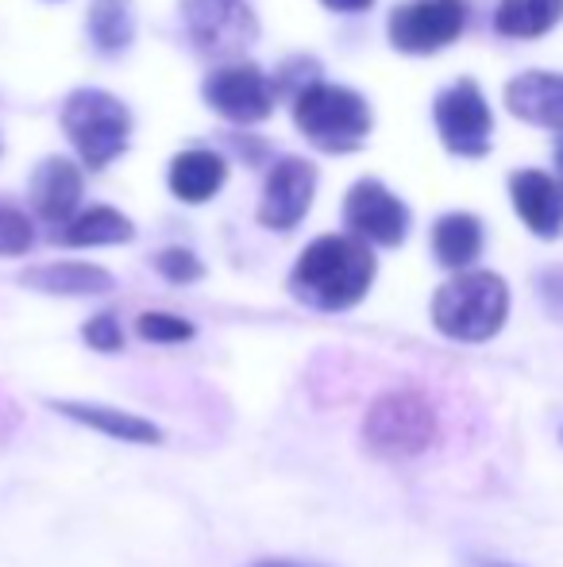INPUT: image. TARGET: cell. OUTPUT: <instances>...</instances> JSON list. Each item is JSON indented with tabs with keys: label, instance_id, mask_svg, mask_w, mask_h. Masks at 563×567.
Returning a JSON list of instances; mask_svg holds the SVG:
<instances>
[{
	"label": "cell",
	"instance_id": "obj_1",
	"mask_svg": "<svg viewBox=\"0 0 563 567\" xmlns=\"http://www.w3.org/2000/svg\"><path fill=\"white\" fill-rule=\"evenodd\" d=\"M375 251L355 236H321L290 270V293L321 313H340L367 298L375 282Z\"/></svg>",
	"mask_w": 563,
	"mask_h": 567
},
{
	"label": "cell",
	"instance_id": "obj_2",
	"mask_svg": "<svg viewBox=\"0 0 563 567\" xmlns=\"http://www.w3.org/2000/svg\"><path fill=\"white\" fill-rule=\"evenodd\" d=\"M359 433L378 460H417L440 441V413L421 390H386L367 405Z\"/></svg>",
	"mask_w": 563,
	"mask_h": 567
},
{
	"label": "cell",
	"instance_id": "obj_3",
	"mask_svg": "<svg viewBox=\"0 0 563 567\" xmlns=\"http://www.w3.org/2000/svg\"><path fill=\"white\" fill-rule=\"evenodd\" d=\"M510 317V286L490 270H463L432 298V324L448 340L482 343L498 337Z\"/></svg>",
	"mask_w": 563,
	"mask_h": 567
},
{
	"label": "cell",
	"instance_id": "obj_4",
	"mask_svg": "<svg viewBox=\"0 0 563 567\" xmlns=\"http://www.w3.org/2000/svg\"><path fill=\"white\" fill-rule=\"evenodd\" d=\"M293 120L321 151H355L371 132V105L355 90L313 82L293 101Z\"/></svg>",
	"mask_w": 563,
	"mask_h": 567
},
{
	"label": "cell",
	"instance_id": "obj_5",
	"mask_svg": "<svg viewBox=\"0 0 563 567\" xmlns=\"http://www.w3.org/2000/svg\"><path fill=\"white\" fill-rule=\"evenodd\" d=\"M62 127H66L70 143L77 147L82 163L90 171L108 166L124 147H128L132 116L116 97L101 90H77L62 105Z\"/></svg>",
	"mask_w": 563,
	"mask_h": 567
},
{
	"label": "cell",
	"instance_id": "obj_6",
	"mask_svg": "<svg viewBox=\"0 0 563 567\" xmlns=\"http://www.w3.org/2000/svg\"><path fill=\"white\" fill-rule=\"evenodd\" d=\"M181 16H186L194 47L212 59L243 54L259 35L248 0H181Z\"/></svg>",
	"mask_w": 563,
	"mask_h": 567
},
{
	"label": "cell",
	"instance_id": "obj_7",
	"mask_svg": "<svg viewBox=\"0 0 563 567\" xmlns=\"http://www.w3.org/2000/svg\"><path fill=\"white\" fill-rule=\"evenodd\" d=\"M463 0H409L390 12V43L402 54H432L463 35Z\"/></svg>",
	"mask_w": 563,
	"mask_h": 567
},
{
	"label": "cell",
	"instance_id": "obj_8",
	"mask_svg": "<svg viewBox=\"0 0 563 567\" xmlns=\"http://www.w3.org/2000/svg\"><path fill=\"white\" fill-rule=\"evenodd\" d=\"M436 127H440V140L451 155H487L494 120H490V105L479 93V85L456 82L451 90H444L436 97Z\"/></svg>",
	"mask_w": 563,
	"mask_h": 567
},
{
	"label": "cell",
	"instance_id": "obj_9",
	"mask_svg": "<svg viewBox=\"0 0 563 567\" xmlns=\"http://www.w3.org/2000/svg\"><path fill=\"white\" fill-rule=\"evenodd\" d=\"M344 220L355 239L378 247H398L409 231V209L375 178H363L347 189Z\"/></svg>",
	"mask_w": 563,
	"mask_h": 567
},
{
	"label": "cell",
	"instance_id": "obj_10",
	"mask_svg": "<svg viewBox=\"0 0 563 567\" xmlns=\"http://www.w3.org/2000/svg\"><path fill=\"white\" fill-rule=\"evenodd\" d=\"M205 101L236 124H259L274 109V85L251 62H232V66H220L217 74H209Z\"/></svg>",
	"mask_w": 563,
	"mask_h": 567
},
{
	"label": "cell",
	"instance_id": "obj_11",
	"mask_svg": "<svg viewBox=\"0 0 563 567\" xmlns=\"http://www.w3.org/2000/svg\"><path fill=\"white\" fill-rule=\"evenodd\" d=\"M313 189H316L313 163H305V158H282L263 186L259 225L274 231H290L293 225H301V217L313 205Z\"/></svg>",
	"mask_w": 563,
	"mask_h": 567
},
{
	"label": "cell",
	"instance_id": "obj_12",
	"mask_svg": "<svg viewBox=\"0 0 563 567\" xmlns=\"http://www.w3.org/2000/svg\"><path fill=\"white\" fill-rule=\"evenodd\" d=\"M77 205H82V171L62 155L43 158L31 174V209L46 225L66 228L77 217Z\"/></svg>",
	"mask_w": 563,
	"mask_h": 567
},
{
	"label": "cell",
	"instance_id": "obj_13",
	"mask_svg": "<svg viewBox=\"0 0 563 567\" xmlns=\"http://www.w3.org/2000/svg\"><path fill=\"white\" fill-rule=\"evenodd\" d=\"M510 197L518 217L541 239H556L563 231V182L544 171H518L510 178Z\"/></svg>",
	"mask_w": 563,
	"mask_h": 567
},
{
	"label": "cell",
	"instance_id": "obj_14",
	"mask_svg": "<svg viewBox=\"0 0 563 567\" xmlns=\"http://www.w3.org/2000/svg\"><path fill=\"white\" fill-rule=\"evenodd\" d=\"M505 105L518 120L563 135V74L529 70L505 85Z\"/></svg>",
	"mask_w": 563,
	"mask_h": 567
},
{
	"label": "cell",
	"instance_id": "obj_15",
	"mask_svg": "<svg viewBox=\"0 0 563 567\" xmlns=\"http://www.w3.org/2000/svg\"><path fill=\"white\" fill-rule=\"evenodd\" d=\"M54 413L77 421V425L93 429V433L108 436V441H124V444H163V429L155 421L139 417L128 410H113V405H97V402H51Z\"/></svg>",
	"mask_w": 563,
	"mask_h": 567
},
{
	"label": "cell",
	"instance_id": "obj_16",
	"mask_svg": "<svg viewBox=\"0 0 563 567\" xmlns=\"http://www.w3.org/2000/svg\"><path fill=\"white\" fill-rule=\"evenodd\" d=\"M20 282L39 293H59V298H93V293L113 290L116 278L93 262H46V267H31Z\"/></svg>",
	"mask_w": 563,
	"mask_h": 567
},
{
	"label": "cell",
	"instance_id": "obj_17",
	"mask_svg": "<svg viewBox=\"0 0 563 567\" xmlns=\"http://www.w3.org/2000/svg\"><path fill=\"white\" fill-rule=\"evenodd\" d=\"M228 178V166L217 151H181L170 163V194L178 202L201 205L220 194Z\"/></svg>",
	"mask_w": 563,
	"mask_h": 567
},
{
	"label": "cell",
	"instance_id": "obj_18",
	"mask_svg": "<svg viewBox=\"0 0 563 567\" xmlns=\"http://www.w3.org/2000/svg\"><path fill=\"white\" fill-rule=\"evenodd\" d=\"M432 251L444 267L463 275L482 255V225L471 213H448V217H440L432 228Z\"/></svg>",
	"mask_w": 563,
	"mask_h": 567
},
{
	"label": "cell",
	"instance_id": "obj_19",
	"mask_svg": "<svg viewBox=\"0 0 563 567\" xmlns=\"http://www.w3.org/2000/svg\"><path fill=\"white\" fill-rule=\"evenodd\" d=\"M128 239H136V225L124 213L108 209V205H93V209L77 213L62 228V244L66 247H108V244H128Z\"/></svg>",
	"mask_w": 563,
	"mask_h": 567
},
{
	"label": "cell",
	"instance_id": "obj_20",
	"mask_svg": "<svg viewBox=\"0 0 563 567\" xmlns=\"http://www.w3.org/2000/svg\"><path fill=\"white\" fill-rule=\"evenodd\" d=\"M563 16V0H502L494 23L510 39H536L552 31Z\"/></svg>",
	"mask_w": 563,
	"mask_h": 567
},
{
	"label": "cell",
	"instance_id": "obj_21",
	"mask_svg": "<svg viewBox=\"0 0 563 567\" xmlns=\"http://www.w3.org/2000/svg\"><path fill=\"white\" fill-rule=\"evenodd\" d=\"M90 35L101 51H124L136 35L132 0H93L90 8Z\"/></svg>",
	"mask_w": 563,
	"mask_h": 567
},
{
	"label": "cell",
	"instance_id": "obj_22",
	"mask_svg": "<svg viewBox=\"0 0 563 567\" xmlns=\"http://www.w3.org/2000/svg\"><path fill=\"white\" fill-rule=\"evenodd\" d=\"M31 244H35V228H31V220L23 217L20 209H12V205L0 202V255L12 259V255L31 251Z\"/></svg>",
	"mask_w": 563,
	"mask_h": 567
},
{
	"label": "cell",
	"instance_id": "obj_23",
	"mask_svg": "<svg viewBox=\"0 0 563 567\" xmlns=\"http://www.w3.org/2000/svg\"><path fill=\"white\" fill-rule=\"evenodd\" d=\"M155 270L174 286H189V282H197V278L205 275L201 259H197L194 251H186V247H166V251H158L155 255Z\"/></svg>",
	"mask_w": 563,
	"mask_h": 567
},
{
	"label": "cell",
	"instance_id": "obj_24",
	"mask_svg": "<svg viewBox=\"0 0 563 567\" xmlns=\"http://www.w3.org/2000/svg\"><path fill=\"white\" fill-rule=\"evenodd\" d=\"M136 332L150 343H186L194 340V324L174 313H143L136 321Z\"/></svg>",
	"mask_w": 563,
	"mask_h": 567
},
{
	"label": "cell",
	"instance_id": "obj_25",
	"mask_svg": "<svg viewBox=\"0 0 563 567\" xmlns=\"http://www.w3.org/2000/svg\"><path fill=\"white\" fill-rule=\"evenodd\" d=\"M82 340L90 343L93 351H121L124 348V329H121V321H116V313H97V317H90L85 321V329H82Z\"/></svg>",
	"mask_w": 563,
	"mask_h": 567
},
{
	"label": "cell",
	"instance_id": "obj_26",
	"mask_svg": "<svg viewBox=\"0 0 563 567\" xmlns=\"http://www.w3.org/2000/svg\"><path fill=\"white\" fill-rule=\"evenodd\" d=\"M248 567H324V564H313V560H290V556H271V560H256Z\"/></svg>",
	"mask_w": 563,
	"mask_h": 567
},
{
	"label": "cell",
	"instance_id": "obj_27",
	"mask_svg": "<svg viewBox=\"0 0 563 567\" xmlns=\"http://www.w3.org/2000/svg\"><path fill=\"white\" fill-rule=\"evenodd\" d=\"M321 4H329L332 12H363V8H371L375 0H321Z\"/></svg>",
	"mask_w": 563,
	"mask_h": 567
},
{
	"label": "cell",
	"instance_id": "obj_28",
	"mask_svg": "<svg viewBox=\"0 0 563 567\" xmlns=\"http://www.w3.org/2000/svg\"><path fill=\"white\" fill-rule=\"evenodd\" d=\"M471 567H521V564H510V560H490V556H475Z\"/></svg>",
	"mask_w": 563,
	"mask_h": 567
},
{
	"label": "cell",
	"instance_id": "obj_29",
	"mask_svg": "<svg viewBox=\"0 0 563 567\" xmlns=\"http://www.w3.org/2000/svg\"><path fill=\"white\" fill-rule=\"evenodd\" d=\"M556 166H560V178H563V140L556 143Z\"/></svg>",
	"mask_w": 563,
	"mask_h": 567
},
{
	"label": "cell",
	"instance_id": "obj_30",
	"mask_svg": "<svg viewBox=\"0 0 563 567\" xmlns=\"http://www.w3.org/2000/svg\"><path fill=\"white\" fill-rule=\"evenodd\" d=\"M560 436H563V433H560Z\"/></svg>",
	"mask_w": 563,
	"mask_h": 567
}]
</instances>
